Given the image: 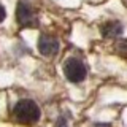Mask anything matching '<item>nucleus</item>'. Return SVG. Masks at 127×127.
Returning a JSON list of instances; mask_svg holds the SVG:
<instances>
[{"label":"nucleus","instance_id":"0eeeda50","mask_svg":"<svg viewBox=\"0 0 127 127\" xmlns=\"http://www.w3.org/2000/svg\"><path fill=\"white\" fill-rule=\"evenodd\" d=\"M5 18H6V11H5V8H3V5H0V22Z\"/></svg>","mask_w":127,"mask_h":127},{"label":"nucleus","instance_id":"7ed1b4c3","mask_svg":"<svg viewBox=\"0 0 127 127\" xmlns=\"http://www.w3.org/2000/svg\"><path fill=\"white\" fill-rule=\"evenodd\" d=\"M16 19L22 27H37L38 19L35 16L33 10L24 2L18 3V10H16Z\"/></svg>","mask_w":127,"mask_h":127},{"label":"nucleus","instance_id":"39448f33","mask_svg":"<svg viewBox=\"0 0 127 127\" xmlns=\"http://www.w3.org/2000/svg\"><path fill=\"white\" fill-rule=\"evenodd\" d=\"M100 32L105 38H114L122 33V24L118 21H108L100 27Z\"/></svg>","mask_w":127,"mask_h":127},{"label":"nucleus","instance_id":"1a4fd4ad","mask_svg":"<svg viewBox=\"0 0 127 127\" xmlns=\"http://www.w3.org/2000/svg\"><path fill=\"white\" fill-rule=\"evenodd\" d=\"M95 127H102V126H100V124H97V126H95ZM103 127H110V126H108V124H105V126H103Z\"/></svg>","mask_w":127,"mask_h":127},{"label":"nucleus","instance_id":"f257e3e1","mask_svg":"<svg viewBox=\"0 0 127 127\" xmlns=\"http://www.w3.org/2000/svg\"><path fill=\"white\" fill-rule=\"evenodd\" d=\"M13 118L22 126H33L40 119V108L32 100H19L13 108Z\"/></svg>","mask_w":127,"mask_h":127},{"label":"nucleus","instance_id":"f03ea898","mask_svg":"<svg viewBox=\"0 0 127 127\" xmlns=\"http://www.w3.org/2000/svg\"><path fill=\"white\" fill-rule=\"evenodd\" d=\"M64 75L70 83H81L86 78L87 70H86V65L79 59L70 57L64 64Z\"/></svg>","mask_w":127,"mask_h":127},{"label":"nucleus","instance_id":"6e6552de","mask_svg":"<svg viewBox=\"0 0 127 127\" xmlns=\"http://www.w3.org/2000/svg\"><path fill=\"white\" fill-rule=\"evenodd\" d=\"M57 127H67V122H65V119H59V124H57Z\"/></svg>","mask_w":127,"mask_h":127},{"label":"nucleus","instance_id":"423d86ee","mask_svg":"<svg viewBox=\"0 0 127 127\" xmlns=\"http://www.w3.org/2000/svg\"><path fill=\"white\" fill-rule=\"evenodd\" d=\"M118 51L121 56H127V40H124V41H121L118 45Z\"/></svg>","mask_w":127,"mask_h":127},{"label":"nucleus","instance_id":"20e7f679","mask_svg":"<svg viewBox=\"0 0 127 127\" xmlns=\"http://www.w3.org/2000/svg\"><path fill=\"white\" fill-rule=\"evenodd\" d=\"M38 51L43 56H54V54H57V51H59L57 38L43 33L41 37L38 38Z\"/></svg>","mask_w":127,"mask_h":127}]
</instances>
